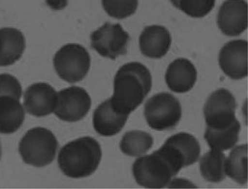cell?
Returning <instances> with one entry per match:
<instances>
[{"label":"cell","instance_id":"obj_3","mask_svg":"<svg viewBox=\"0 0 248 189\" xmlns=\"http://www.w3.org/2000/svg\"><path fill=\"white\" fill-rule=\"evenodd\" d=\"M58 147V140L51 131L45 128H33L20 140L19 152L26 164L44 167L53 162Z\"/></svg>","mask_w":248,"mask_h":189},{"label":"cell","instance_id":"obj_11","mask_svg":"<svg viewBox=\"0 0 248 189\" xmlns=\"http://www.w3.org/2000/svg\"><path fill=\"white\" fill-rule=\"evenodd\" d=\"M248 46L247 41L239 39L229 41L220 50V69L232 80H242L248 76Z\"/></svg>","mask_w":248,"mask_h":189},{"label":"cell","instance_id":"obj_25","mask_svg":"<svg viewBox=\"0 0 248 189\" xmlns=\"http://www.w3.org/2000/svg\"><path fill=\"white\" fill-rule=\"evenodd\" d=\"M22 87L17 78L10 74H0V96H10L19 100Z\"/></svg>","mask_w":248,"mask_h":189},{"label":"cell","instance_id":"obj_28","mask_svg":"<svg viewBox=\"0 0 248 189\" xmlns=\"http://www.w3.org/2000/svg\"><path fill=\"white\" fill-rule=\"evenodd\" d=\"M171 3L175 8L178 9L179 1L180 0H170Z\"/></svg>","mask_w":248,"mask_h":189},{"label":"cell","instance_id":"obj_2","mask_svg":"<svg viewBox=\"0 0 248 189\" xmlns=\"http://www.w3.org/2000/svg\"><path fill=\"white\" fill-rule=\"evenodd\" d=\"M102 148L94 138L82 137L69 142L60 150L58 163L66 176L88 177L95 172L102 160Z\"/></svg>","mask_w":248,"mask_h":189},{"label":"cell","instance_id":"obj_22","mask_svg":"<svg viewBox=\"0 0 248 189\" xmlns=\"http://www.w3.org/2000/svg\"><path fill=\"white\" fill-rule=\"evenodd\" d=\"M154 144L152 135L145 131H131L125 132L120 143V149L124 155L141 157L150 150Z\"/></svg>","mask_w":248,"mask_h":189},{"label":"cell","instance_id":"obj_21","mask_svg":"<svg viewBox=\"0 0 248 189\" xmlns=\"http://www.w3.org/2000/svg\"><path fill=\"white\" fill-rule=\"evenodd\" d=\"M226 157L223 152L211 149L200 160V168L202 176L209 182L218 184L226 179L225 161Z\"/></svg>","mask_w":248,"mask_h":189},{"label":"cell","instance_id":"obj_14","mask_svg":"<svg viewBox=\"0 0 248 189\" xmlns=\"http://www.w3.org/2000/svg\"><path fill=\"white\" fill-rule=\"evenodd\" d=\"M172 37L168 29L160 25L145 27L139 37L140 52L145 57L160 59L170 49Z\"/></svg>","mask_w":248,"mask_h":189},{"label":"cell","instance_id":"obj_24","mask_svg":"<svg viewBox=\"0 0 248 189\" xmlns=\"http://www.w3.org/2000/svg\"><path fill=\"white\" fill-rule=\"evenodd\" d=\"M216 0H180L178 10L192 18H203L215 6Z\"/></svg>","mask_w":248,"mask_h":189},{"label":"cell","instance_id":"obj_26","mask_svg":"<svg viewBox=\"0 0 248 189\" xmlns=\"http://www.w3.org/2000/svg\"><path fill=\"white\" fill-rule=\"evenodd\" d=\"M169 189H197V186L194 185L191 181L187 179H174L171 180L168 184Z\"/></svg>","mask_w":248,"mask_h":189},{"label":"cell","instance_id":"obj_23","mask_svg":"<svg viewBox=\"0 0 248 189\" xmlns=\"http://www.w3.org/2000/svg\"><path fill=\"white\" fill-rule=\"evenodd\" d=\"M106 13L116 19H124L136 13L139 0H102Z\"/></svg>","mask_w":248,"mask_h":189},{"label":"cell","instance_id":"obj_1","mask_svg":"<svg viewBox=\"0 0 248 189\" xmlns=\"http://www.w3.org/2000/svg\"><path fill=\"white\" fill-rule=\"evenodd\" d=\"M152 75L148 68L138 62L122 65L115 75L111 106L119 114L129 115L148 96L152 88Z\"/></svg>","mask_w":248,"mask_h":189},{"label":"cell","instance_id":"obj_19","mask_svg":"<svg viewBox=\"0 0 248 189\" xmlns=\"http://www.w3.org/2000/svg\"><path fill=\"white\" fill-rule=\"evenodd\" d=\"M240 131V123L236 119L226 129L206 127L204 138L211 149L223 152L235 147L238 142Z\"/></svg>","mask_w":248,"mask_h":189},{"label":"cell","instance_id":"obj_27","mask_svg":"<svg viewBox=\"0 0 248 189\" xmlns=\"http://www.w3.org/2000/svg\"><path fill=\"white\" fill-rule=\"evenodd\" d=\"M47 5L55 11L64 10L68 4V0H46Z\"/></svg>","mask_w":248,"mask_h":189},{"label":"cell","instance_id":"obj_15","mask_svg":"<svg viewBox=\"0 0 248 189\" xmlns=\"http://www.w3.org/2000/svg\"><path fill=\"white\" fill-rule=\"evenodd\" d=\"M197 80V68L190 60L183 58L172 61L165 74V82L168 88L178 94L190 91Z\"/></svg>","mask_w":248,"mask_h":189},{"label":"cell","instance_id":"obj_8","mask_svg":"<svg viewBox=\"0 0 248 189\" xmlns=\"http://www.w3.org/2000/svg\"><path fill=\"white\" fill-rule=\"evenodd\" d=\"M91 47L105 58L116 60L126 54L129 34L119 24L106 22L90 36Z\"/></svg>","mask_w":248,"mask_h":189},{"label":"cell","instance_id":"obj_4","mask_svg":"<svg viewBox=\"0 0 248 189\" xmlns=\"http://www.w3.org/2000/svg\"><path fill=\"white\" fill-rule=\"evenodd\" d=\"M132 172L136 183L148 189L165 188L177 175L169 161L157 150L139 157L133 164Z\"/></svg>","mask_w":248,"mask_h":189},{"label":"cell","instance_id":"obj_12","mask_svg":"<svg viewBox=\"0 0 248 189\" xmlns=\"http://www.w3.org/2000/svg\"><path fill=\"white\" fill-rule=\"evenodd\" d=\"M57 103L58 92L49 84H33L24 93V109L30 115L38 118L54 113Z\"/></svg>","mask_w":248,"mask_h":189},{"label":"cell","instance_id":"obj_29","mask_svg":"<svg viewBox=\"0 0 248 189\" xmlns=\"http://www.w3.org/2000/svg\"><path fill=\"white\" fill-rule=\"evenodd\" d=\"M1 143H0V159H1Z\"/></svg>","mask_w":248,"mask_h":189},{"label":"cell","instance_id":"obj_20","mask_svg":"<svg viewBox=\"0 0 248 189\" xmlns=\"http://www.w3.org/2000/svg\"><path fill=\"white\" fill-rule=\"evenodd\" d=\"M225 173L240 185L248 182V145L234 147L225 161Z\"/></svg>","mask_w":248,"mask_h":189},{"label":"cell","instance_id":"obj_10","mask_svg":"<svg viewBox=\"0 0 248 189\" xmlns=\"http://www.w3.org/2000/svg\"><path fill=\"white\" fill-rule=\"evenodd\" d=\"M92 100L86 90L79 87H70L58 92V103L54 114L63 121H79L88 114Z\"/></svg>","mask_w":248,"mask_h":189},{"label":"cell","instance_id":"obj_17","mask_svg":"<svg viewBox=\"0 0 248 189\" xmlns=\"http://www.w3.org/2000/svg\"><path fill=\"white\" fill-rule=\"evenodd\" d=\"M25 49L26 39L21 30L12 27L0 29V67L17 62Z\"/></svg>","mask_w":248,"mask_h":189},{"label":"cell","instance_id":"obj_5","mask_svg":"<svg viewBox=\"0 0 248 189\" xmlns=\"http://www.w3.org/2000/svg\"><path fill=\"white\" fill-rule=\"evenodd\" d=\"M53 65L60 78L68 83H76L88 74L91 58L86 48L80 44H68L56 52Z\"/></svg>","mask_w":248,"mask_h":189},{"label":"cell","instance_id":"obj_7","mask_svg":"<svg viewBox=\"0 0 248 189\" xmlns=\"http://www.w3.org/2000/svg\"><path fill=\"white\" fill-rule=\"evenodd\" d=\"M157 151L170 163L174 172L178 174L182 169L198 161L201 147L194 135L180 132L170 137Z\"/></svg>","mask_w":248,"mask_h":189},{"label":"cell","instance_id":"obj_6","mask_svg":"<svg viewBox=\"0 0 248 189\" xmlns=\"http://www.w3.org/2000/svg\"><path fill=\"white\" fill-rule=\"evenodd\" d=\"M182 106L179 100L170 93L155 94L147 101L144 116L151 129L157 131L175 128L182 118Z\"/></svg>","mask_w":248,"mask_h":189},{"label":"cell","instance_id":"obj_16","mask_svg":"<svg viewBox=\"0 0 248 189\" xmlns=\"http://www.w3.org/2000/svg\"><path fill=\"white\" fill-rule=\"evenodd\" d=\"M129 115L119 114L111 106L109 99L101 103L93 114V126L102 136H114L124 129Z\"/></svg>","mask_w":248,"mask_h":189},{"label":"cell","instance_id":"obj_13","mask_svg":"<svg viewBox=\"0 0 248 189\" xmlns=\"http://www.w3.org/2000/svg\"><path fill=\"white\" fill-rule=\"evenodd\" d=\"M220 31L228 36H238L248 28V3L246 0H226L217 16Z\"/></svg>","mask_w":248,"mask_h":189},{"label":"cell","instance_id":"obj_9","mask_svg":"<svg viewBox=\"0 0 248 189\" xmlns=\"http://www.w3.org/2000/svg\"><path fill=\"white\" fill-rule=\"evenodd\" d=\"M236 107L235 97L229 90L219 89L214 91L203 108L207 127L214 129L229 127L236 120Z\"/></svg>","mask_w":248,"mask_h":189},{"label":"cell","instance_id":"obj_18","mask_svg":"<svg viewBox=\"0 0 248 189\" xmlns=\"http://www.w3.org/2000/svg\"><path fill=\"white\" fill-rule=\"evenodd\" d=\"M25 109L19 100L10 96H0V133L12 134L21 127Z\"/></svg>","mask_w":248,"mask_h":189}]
</instances>
